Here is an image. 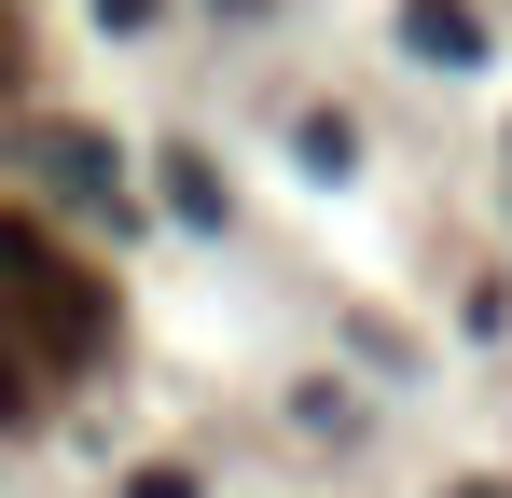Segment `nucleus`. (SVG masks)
I'll return each instance as SVG.
<instances>
[{
    "label": "nucleus",
    "instance_id": "1",
    "mask_svg": "<svg viewBox=\"0 0 512 498\" xmlns=\"http://www.w3.org/2000/svg\"><path fill=\"white\" fill-rule=\"evenodd\" d=\"M0 291L28 305V332H42L56 360H97V332H111V305H97V277H84V263H56V249L28 236L14 208H0Z\"/></svg>",
    "mask_w": 512,
    "mask_h": 498
},
{
    "label": "nucleus",
    "instance_id": "2",
    "mask_svg": "<svg viewBox=\"0 0 512 498\" xmlns=\"http://www.w3.org/2000/svg\"><path fill=\"white\" fill-rule=\"evenodd\" d=\"M402 42H416L429 70H471V56H485V28H471L457 0H402Z\"/></svg>",
    "mask_w": 512,
    "mask_h": 498
},
{
    "label": "nucleus",
    "instance_id": "3",
    "mask_svg": "<svg viewBox=\"0 0 512 498\" xmlns=\"http://www.w3.org/2000/svg\"><path fill=\"white\" fill-rule=\"evenodd\" d=\"M42 166H56L70 194H111V153H97V139H56V153H42Z\"/></svg>",
    "mask_w": 512,
    "mask_h": 498
},
{
    "label": "nucleus",
    "instance_id": "4",
    "mask_svg": "<svg viewBox=\"0 0 512 498\" xmlns=\"http://www.w3.org/2000/svg\"><path fill=\"white\" fill-rule=\"evenodd\" d=\"M14 415H28V360L0 346V429H14Z\"/></svg>",
    "mask_w": 512,
    "mask_h": 498
},
{
    "label": "nucleus",
    "instance_id": "5",
    "mask_svg": "<svg viewBox=\"0 0 512 498\" xmlns=\"http://www.w3.org/2000/svg\"><path fill=\"white\" fill-rule=\"evenodd\" d=\"M97 14H111V28H153V14H167V0H97Z\"/></svg>",
    "mask_w": 512,
    "mask_h": 498
},
{
    "label": "nucleus",
    "instance_id": "6",
    "mask_svg": "<svg viewBox=\"0 0 512 498\" xmlns=\"http://www.w3.org/2000/svg\"><path fill=\"white\" fill-rule=\"evenodd\" d=\"M125 498H194V485H180V471H139V485H125Z\"/></svg>",
    "mask_w": 512,
    "mask_h": 498
},
{
    "label": "nucleus",
    "instance_id": "7",
    "mask_svg": "<svg viewBox=\"0 0 512 498\" xmlns=\"http://www.w3.org/2000/svg\"><path fill=\"white\" fill-rule=\"evenodd\" d=\"M457 498H512V485H457Z\"/></svg>",
    "mask_w": 512,
    "mask_h": 498
}]
</instances>
